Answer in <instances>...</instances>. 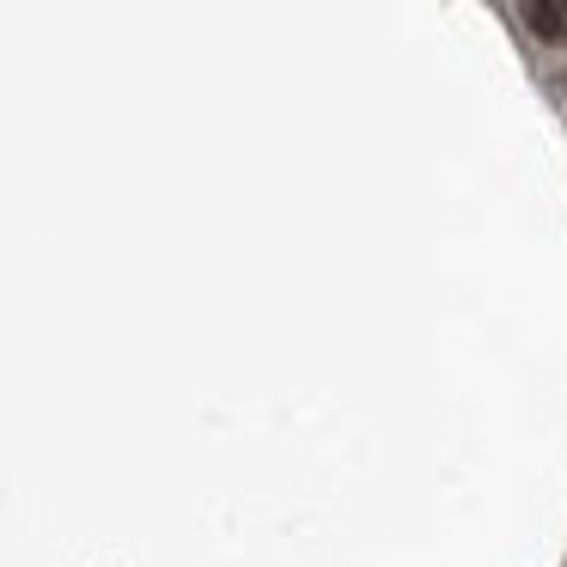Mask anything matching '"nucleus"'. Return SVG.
I'll use <instances>...</instances> for the list:
<instances>
[{
    "mask_svg": "<svg viewBox=\"0 0 567 567\" xmlns=\"http://www.w3.org/2000/svg\"><path fill=\"white\" fill-rule=\"evenodd\" d=\"M525 25L537 31L543 43H567V13H561V7H549V0H537V7H525Z\"/></svg>",
    "mask_w": 567,
    "mask_h": 567,
    "instance_id": "1",
    "label": "nucleus"
}]
</instances>
